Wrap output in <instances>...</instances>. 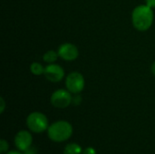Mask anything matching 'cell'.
<instances>
[{
    "label": "cell",
    "mask_w": 155,
    "mask_h": 154,
    "mask_svg": "<svg viewBox=\"0 0 155 154\" xmlns=\"http://www.w3.org/2000/svg\"><path fill=\"white\" fill-rule=\"evenodd\" d=\"M26 126L29 131L35 133H41L49 127L48 119L45 114L40 112H33L26 117Z\"/></svg>",
    "instance_id": "obj_3"
},
{
    "label": "cell",
    "mask_w": 155,
    "mask_h": 154,
    "mask_svg": "<svg viewBox=\"0 0 155 154\" xmlns=\"http://www.w3.org/2000/svg\"><path fill=\"white\" fill-rule=\"evenodd\" d=\"M146 5L152 8H155V0H145Z\"/></svg>",
    "instance_id": "obj_14"
},
{
    "label": "cell",
    "mask_w": 155,
    "mask_h": 154,
    "mask_svg": "<svg viewBox=\"0 0 155 154\" xmlns=\"http://www.w3.org/2000/svg\"><path fill=\"white\" fill-rule=\"evenodd\" d=\"M86 154H95V152L93 149H88V151H86Z\"/></svg>",
    "instance_id": "obj_18"
},
{
    "label": "cell",
    "mask_w": 155,
    "mask_h": 154,
    "mask_svg": "<svg viewBox=\"0 0 155 154\" xmlns=\"http://www.w3.org/2000/svg\"><path fill=\"white\" fill-rule=\"evenodd\" d=\"M153 10L146 4L135 6L132 12L133 25L136 30L140 32H145L149 30L153 25Z\"/></svg>",
    "instance_id": "obj_1"
},
{
    "label": "cell",
    "mask_w": 155,
    "mask_h": 154,
    "mask_svg": "<svg viewBox=\"0 0 155 154\" xmlns=\"http://www.w3.org/2000/svg\"><path fill=\"white\" fill-rule=\"evenodd\" d=\"M5 99L1 97L0 98V113H3L5 112Z\"/></svg>",
    "instance_id": "obj_13"
},
{
    "label": "cell",
    "mask_w": 155,
    "mask_h": 154,
    "mask_svg": "<svg viewBox=\"0 0 155 154\" xmlns=\"http://www.w3.org/2000/svg\"><path fill=\"white\" fill-rule=\"evenodd\" d=\"M25 153L24 154H35V152H34V149H31V147L28 149V150H26V151H25L24 152Z\"/></svg>",
    "instance_id": "obj_15"
},
{
    "label": "cell",
    "mask_w": 155,
    "mask_h": 154,
    "mask_svg": "<svg viewBox=\"0 0 155 154\" xmlns=\"http://www.w3.org/2000/svg\"><path fill=\"white\" fill-rule=\"evenodd\" d=\"M73 134V126L66 121H57L49 125L47 129L48 138L54 143L67 141Z\"/></svg>",
    "instance_id": "obj_2"
},
{
    "label": "cell",
    "mask_w": 155,
    "mask_h": 154,
    "mask_svg": "<svg viewBox=\"0 0 155 154\" xmlns=\"http://www.w3.org/2000/svg\"><path fill=\"white\" fill-rule=\"evenodd\" d=\"M8 148H9V145H8L7 142L5 140L2 139L0 141V153L5 154L8 152Z\"/></svg>",
    "instance_id": "obj_12"
},
{
    "label": "cell",
    "mask_w": 155,
    "mask_h": 154,
    "mask_svg": "<svg viewBox=\"0 0 155 154\" xmlns=\"http://www.w3.org/2000/svg\"><path fill=\"white\" fill-rule=\"evenodd\" d=\"M45 67H44L43 64H40V63H38V62H34L30 65V71H31V73L34 75H36V76H39V75L44 74H45Z\"/></svg>",
    "instance_id": "obj_11"
},
{
    "label": "cell",
    "mask_w": 155,
    "mask_h": 154,
    "mask_svg": "<svg viewBox=\"0 0 155 154\" xmlns=\"http://www.w3.org/2000/svg\"><path fill=\"white\" fill-rule=\"evenodd\" d=\"M14 142L18 151L25 152L31 147L32 143H33V137H32V134L28 131L22 130V131H19L15 134Z\"/></svg>",
    "instance_id": "obj_8"
},
{
    "label": "cell",
    "mask_w": 155,
    "mask_h": 154,
    "mask_svg": "<svg viewBox=\"0 0 155 154\" xmlns=\"http://www.w3.org/2000/svg\"><path fill=\"white\" fill-rule=\"evenodd\" d=\"M85 81L80 72H71L65 77V87L72 94H78L84 89Z\"/></svg>",
    "instance_id": "obj_4"
},
{
    "label": "cell",
    "mask_w": 155,
    "mask_h": 154,
    "mask_svg": "<svg viewBox=\"0 0 155 154\" xmlns=\"http://www.w3.org/2000/svg\"><path fill=\"white\" fill-rule=\"evenodd\" d=\"M57 53L59 57L66 62H73L76 60L79 56V49L78 47L72 43H64L62 44L58 49Z\"/></svg>",
    "instance_id": "obj_6"
},
{
    "label": "cell",
    "mask_w": 155,
    "mask_h": 154,
    "mask_svg": "<svg viewBox=\"0 0 155 154\" xmlns=\"http://www.w3.org/2000/svg\"><path fill=\"white\" fill-rule=\"evenodd\" d=\"M58 57H59V55H58L57 51L48 50L44 54L43 60H44V62H45L47 64H54L56 62V60L58 59Z\"/></svg>",
    "instance_id": "obj_9"
},
{
    "label": "cell",
    "mask_w": 155,
    "mask_h": 154,
    "mask_svg": "<svg viewBox=\"0 0 155 154\" xmlns=\"http://www.w3.org/2000/svg\"><path fill=\"white\" fill-rule=\"evenodd\" d=\"M50 103L54 108H67L73 103L72 93L67 89H58L52 93L50 97Z\"/></svg>",
    "instance_id": "obj_5"
},
{
    "label": "cell",
    "mask_w": 155,
    "mask_h": 154,
    "mask_svg": "<svg viewBox=\"0 0 155 154\" xmlns=\"http://www.w3.org/2000/svg\"><path fill=\"white\" fill-rule=\"evenodd\" d=\"M82 147L77 143H69L65 146L64 154H81Z\"/></svg>",
    "instance_id": "obj_10"
},
{
    "label": "cell",
    "mask_w": 155,
    "mask_h": 154,
    "mask_svg": "<svg viewBox=\"0 0 155 154\" xmlns=\"http://www.w3.org/2000/svg\"><path fill=\"white\" fill-rule=\"evenodd\" d=\"M151 72H152V74L155 76V61L152 64V65H151Z\"/></svg>",
    "instance_id": "obj_16"
},
{
    "label": "cell",
    "mask_w": 155,
    "mask_h": 154,
    "mask_svg": "<svg viewBox=\"0 0 155 154\" xmlns=\"http://www.w3.org/2000/svg\"><path fill=\"white\" fill-rule=\"evenodd\" d=\"M5 154H23L20 152H17V151H11V152H7Z\"/></svg>",
    "instance_id": "obj_17"
},
{
    "label": "cell",
    "mask_w": 155,
    "mask_h": 154,
    "mask_svg": "<svg viewBox=\"0 0 155 154\" xmlns=\"http://www.w3.org/2000/svg\"><path fill=\"white\" fill-rule=\"evenodd\" d=\"M44 75L51 83H59L64 78L65 74L61 65L56 64H48V65L45 66Z\"/></svg>",
    "instance_id": "obj_7"
}]
</instances>
